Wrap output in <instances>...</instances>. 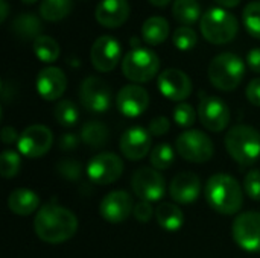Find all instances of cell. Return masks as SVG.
Segmentation results:
<instances>
[{
	"instance_id": "6da1fadb",
	"label": "cell",
	"mask_w": 260,
	"mask_h": 258,
	"mask_svg": "<svg viewBox=\"0 0 260 258\" xmlns=\"http://www.w3.org/2000/svg\"><path fill=\"white\" fill-rule=\"evenodd\" d=\"M34 231L40 240L50 245H58L70 240L76 234L78 219L66 207L46 204L37 211L34 219Z\"/></svg>"
},
{
	"instance_id": "7a4b0ae2",
	"label": "cell",
	"mask_w": 260,
	"mask_h": 258,
	"mask_svg": "<svg viewBox=\"0 0 260 258\" xmlns=\"http://www.w3.org/2000/svg\"><path fill=\"white\" fill-rule=\"evenodd\" d=\"M206 201L216 213L230 216L236 214L244 204V192L241 184L227 173H215L206 184Z\"/></svg>"
},
{
	"instance_id": "3957f363",
	"label": "cell",
	"mask_w": 260,
	"mask_h": 258,
	"mask_svg": "<svg viewBox=\"0 0 260 258\" xmlns=\"http://www.w3.org/2000/svg\"><path fill=\"white\" fill-rule=\"evenodd\" d=\"M225 149L241 166H251L260 157V132L248 125H235L225 135Z\"/></svg>"
},
{
	"instance_id": "277c9868",
	"label": "cell",
	"mask_w": 260,
	"mask_h": 258,
	"mask_svg": "<svg viewBox=\"0 0 260 258\" xmlns=\"http://www.w3.org/2000/svg\"><path fill=\"white\" fill-rule=\"evenodd\" d=\"M207 75L215 88L221 91H232L242 82L245 76V64L236 53L224 52L210 61Z\"/></svg>"
},
{
	"instance_id": "5b68a950",
	"label": "cell",
	"mask_w": 260,
	"mask_h": 258,
	"mask_svg": "<svg viewBox=\"0 0 260 258\" xmlns=\"http://www.w3.org/2000/svg\"><path fill=\"white\" fill-rule=\"evenodd\" d=\"M200 29L209 43L222 46L235 40L239 30V21L224 8H210L203 14L200 20Z\"/></svg>"
},
{
	"instance_id": "8992f818",
	"label": "cell",
	"mask_w": 260,
	"mask_h": 258,
	"mask_svg": "<svg viewBox=\"0 0 260 258\" xmlns=\"http://www.w3.org/2000/svg\"><path fill=\"white\" fill-rule=\"evenodd\" d=\"M160 68V59L151 49L134 47L122 59V71L126 79L134 84L152 81Z\"/></svg>"
},
{
	"instance_id": "52a82bcc",
	"label": "cell",
	"mask_w": 260,
	"mask_h": 258,
	"mask_svg": "<svg viewBox=\"0 0 260 258\" xmlns=\"http://www.w3.org/2000/svg\"><path fill=\"white\" fill-rule=\"evenodd\" d=\"M177 152L189 163H206L215 154L213 141L203 131L190 129L183 134L175 141Z\"/></svg>"
},
{
	"instance_id": "ba28073f",
	"label": "cell",
	"mask_w": 260,
	"mask_h": 258,
	"mask_svg": "<svg viewBox=\"0 0 260 258\" xmlns=\"http://www.w3.org/2000/svg\"><path fill=\"white\" fill-rule=\"evenodd\" d=\"M232 236L236 245L247 252H260V213H241L232 225Z\"/></svg>"
},
{
	"instance_id": "9c48e42d",
	"label": "cell",
	"mask_w": 260,
	"mask_h": 258,
	"mask_svg": "<svg viewBox=\"0 0 260 258\" xmlns=\"http://www.w3.org/2000/svg\"><path fill=\"white\" fill-rule=\"evenodd\" d=\"M134 195L145 202L160 201L166 193V181L163 175L152 167H140L131 178Z\"/></svg>"
},
{
	"instance_id": "30bf717a",
	"label": "cell",
	"mask_w": 260,
	"mask_h": 258,
	"mask_svg": "<svg viewBox=\"0 0 260 258\" xmlns=\"http://www.w3.org/2000/svg\"><path fill=\"white\" fill-rule=\"evenodd\" d=\"M81 105L90 113H105L111 106V88L98 76H88L79 87Z\"/></svg>"
},
{
	"instance_id": "8fae6325",
	"label": "cell",
	"mask_w": 260,
	"mask_h": 258,
	"mask_svg": "<svg viewBox=\"0 0 260 258\" xmlns=\"http://www.w3.org/2000/svg\"><path fill=\"white\" fill-rule=\"evenodd\" d=\"M122 158L113 152H101L94 155L87 166V175L90 181L99 186H108L116 182L122 176Z\"/></svg>"
},
{
	"instance_id": "7c38bea8",
	"label": "cell",
	"mask_w": 260,
	"mask_h": 258,
	"mask_svg": "<svg viewBox=\"0 0 260 258\" xmlns=\"http://www.w3.org/2000/svg\"><path fill=\"white\" fill-rule=\"evenodd\" d=\"M53 143L52 131L44 125L26 128L18 138V152L26 158H40L46 155Z\"/></svg>"
},
{
	"instance_id": "4fadbf2b",
	"label": "cell",
	"mask_w": 260,
	"mask_h": 258,
	"mask_svg": "<svg viewBox=\"0 0 260 258\" xmlns=\"http://www.w3.org/2000/svg\"><path fill=\"white\" fill-rule=\"evenodd\" d=\"M90 58L93 67L101 73H108L117 67L122 59V46L120 43L110 35L99 36L90 50Z\"/></svg>"
},
{
	"instance_id": "5bb4252c",
	"label": "cell",
	"mask_w": 260,
	"mask_h": 258,
	"mask_svg": "<svg viewBox=\"0 0 260 258\" xmlns=\"http://www.w3.org/2000/svg\"><path fill=\"white\" fill-rule=\"evenodd\" d=\"M198 117L204 128L212 132H221L230 123V109L222 99L209 96L200 102Z\"/></svg>"
},
{
	"instance_id": "9a60e30c",
	"label": "cell",
	"mask_w": 260,
	"mask_h": 258,
	"mask_svg": "<svg viewBox=\"0 0 260 258\" xmlns=\"http://www.w3.org/2000/svg\"><path fill=\"white\" fill-rule=\"evenodd\" d=\"M160 93L174 102H184L192 93L190 78L178 68H166L158 75L157 81Z\"/></svg>"
},
{
	"instance_id": "2e32d148",
	"label": "cell",
	"mask_w": 260,
	"mask_h": 258,
	"mask_svg": "<svg viewBox=\"0 0 260 258\" xmlns=\"http://www.w3.org/2000/svg\"><path fill=\"white\" fill-rule=\"evenodd\" d=\"M133 211V198L125 190H114L108 193L99 205V213L108 224H122L131 216Z\"/></svg>"
},
{
	"instance_id": "e0dca14e",
	"label": "cell",
	"mask_w": 260,
	"mask_h": 258,
	"mask_svg": "<svg viewBox=\"0 0 260 258\" xmlns=\"http://www.w3.org/2000/svg\"><path fill=\"white\" fill-rule=\"evenodd\" d=\"M151 134L145 128L134 126L123 132L119 141V149L126 160L139 161L145 158L151 151Z\"/></svg>"
},
{
	"instance_id": "ac0fdd59",
	"label": "cell",
	"mask_w": 260,
	"mask_h": 258,
	"mask_svg": "<svg viewBox=\"0 0 260 258\" xmlns=\"http://www.w3.org/2000/svg\"><path fill=\"white\" fill-rule=\"evenodd\" d=\"M116 105L123 116L139 117L146 111L149 105V94L143 87L137 84H129L119 90Z\"/></svg>"
},
{
	"instance_id": "d6986e66",
	"label": "cell",
	"mask_w": 260,
	"mask_h": 258,
	"mask_svg": "<svg viewBox=\"0 0 260 258\" xmlns=\"http://www.w3.org/2000/svg\"><path fill=\"white\" fill-rule=\"evenodd\" d=\"M35 87L44 100H56L67 88V78L61 68L49 65L41 68L37 75Z\"/></svg>"
},
{
	"instance_id": "ffe728a7",
	"label": "cell",
	"mask_w": 260,
	"mask_h": 258,
	"mask_svg": "<svg viewBox=\"0 0 260 258\" xmlns=\"http://www.w3.org/2000/svg\"><path fill=\"white\" fill-rule=\"evenodd\" d=\"M129 12L128 0H101L94 11V18L101 26L116 29L128 20Z\"/></svg>"
},
{
	"instance_id": "44dd1931",
	"label": "cell",
	"mask_w": 260,
	"mask_h": 258,
	"mask_svg": "<svg viewBox=\"0 0 260 258\" xmlns=\"http://www.w3.org/2000/svg\"><path fill=\"white\" fill-rule=\"evenodd\" d=\"M169 193L171 198L178 204H192L201 193V181L192 172H180L174 176Z\"/></svg>"
},
{
	"instance_id": "7402d4cb",
	"label": "cell",
	"mask_w": 260,
	"mask_h": 258,
	"mask_svg": "<svg viewBox=\"0 0 260 258\" xmlns=\"http://www.w3.org/2000/svg\"><path fill=\"white\" fill-rule=\"evenodd\" d=\"M40 205V198L35 192L29 189H15L8 198V207L14 214L29 216L37 211Z\"/></svg>"
},
{
	"instance_id": "603a6c76",
	"label": "cell",
	"mask_w": 260,
	"mask_h": 258,
	"mask_svg": "<svg viewBox=\"0 0 260 258\" xmlns=\"http://www.w3.org/2000/svg\"><path fill=\"white\" fill-rule=\"evenodd\" d=\"M11 30L15 36H18L21 40H34L35 41L43 32V24L37 15L24 12L14 18V21L11 23Z\"/></svg>"
},
{
	"instance_id": "cb8c5ba5",
	"label": "cell",
	"mask_w": 260,
	"mask_h": 258,
	"mask_svg": "<svg viewBox=\"0 0 260 258\" xmlns=\"http://www.w3.org/2000/svg\"><path fill=\"white\" fill-rule=\"evenodd\" d=\"M169 36V23L165 17H149L142 24V38L149 46H158Z\"/></svg>"
},
{
	"instance_id": "d4e9b609",
	"label": "cell",
	"mask_w": 260,
	"mask_h": 258,
	"mask_svg": "<svg viewBox=\"0 0 260 258\" xmlns=\"http://www.w3.org/2000/svg\"><path fill=\"white\" fill-rule=\"evenodd\" d=\"M155 219H157V224L165 231L174 233V231H178L183 227V224H184V213L175 204L161 202V204H158V207L155 210Z\"/></svg>"
},
{
	"instance_id": "484cf974",
	"label": "cell",
	"mask_w": 260,
	"mask_h": 258,
	"mask_svg": "<svg viewBox=\"0 0 260 258\" xmlns=\"http://www.w3.org/2000/svg\"><path fill=\"white\" fill-rule=\"evenodd\" d=\"M174 18L183 26H192L201 20V5L198 0H175L172 5Z\"/></svg>"
},
{
	"instance_id": "4316f807",
	"label": "cell",
	"mask_w": 260,
	"mask_h": 258,
	"mask_svg": "<svg viewBox=\"0 0 260 258\" xmlns=\"http://www.w3.org/2000/svg\"><path fill=\"white\" fill-rule=\"evenodd\" d=\"M81 140L93 149L104 148L110 140V131L102 122H87L81 128Z\"/></svg>"
},
{
	"instance_id": "83f0119b",
	"label": "cell",
	"mask_w": 260,
	"mask_h": 258,
	"mask_svg": "<svg viewBox=\"0 0 260 258\" xmlns=\"http://www.w3.org/2000/svg\"><path fill=\"white\" fill-rule=\"evenodd\" d=\"M73 8V0H43L40 14L46 21L56 23L66 18Z\"/></svg>"
},
{
	"instance_id": "f1b7e54d",
	"label": "cell",
	"mask_w": 260,
	"mask_h": 258,
	"mask_svg": "<svg viewBox=\"0 0 260 258\" xmlns=\"http://www.w3.org/2000/svg\"><path fill=\"white\" fill-rule=\"evenodd\" d=\"M34 53L41 62L50 64V62H55L59 58L61 47H59V44L56 43L55 38H52L49 35H40L34 41Z\"/></svg>"
},
{
	"instance_id": "f546056e",
	"label": "cell",
	"mask_w": 260,
	"mask_h": 258,
	"mask_svg": "<svg viewBox=\"0 0 260 258\" xmlns=\"http://www.w3.org/2000/svg\"><path fill=\"white\" fill-rule=\"evenodd\" d=\"M53 114H55V120L64 128H70V126L76 125V122L79 119V111H78L76 105L69 99L59 100L55 105Z\"/></svg>"
},
{
	"instance_id": "4dcf8cb0",
	"label": "cell",
	"mask_w": 260,
	"mask_h": 258,
	"mask_svg": "<svg viewBox=\"0 0 260 258\" xmlns=\"http://www.w3.org/2000/svg\"><path fill=\"white\" fill-rule=\"evenodd\" d=\"M149 161L152 164L154 169L157 170H166L172 166L174 163V158H175V152L172 149L171 144L168 143H161V144H157L152 151H151V155H149Z\"/></svg>"
},
{
	"instance_id": "1f68e13d",
	"label": "cell",
	"mask_w": 260,
	"mask_h": 258,
	"mask_svg": "<svg viewBox=\"0 0 260 258\" xmlns=\"http://www.w3.org/2000/svg\"><path fill=\"white\" fill-rule=\"evenodd\" d=\"M242 20L247 32L260 40V2H251L244 8Z\"/></svg>"
},
{
	"instance_id": "d6a6232c",
	"label": "cell",
	"mask_w": 260,
	"mask_h": 258,
	"mask_svg": "<svg viewBox=\"0 0 260 258\" xmlns=\"http://www.w3.org/2000/svg\"><path fill=\"white\" fill-rule=\"evenodd\" d=\"M172 41H174V46L178 49V50H183V52H187V50H192L197 43H198V35L197 32L189 27V26H180L178 29H175L174 35H172Z\"/></svg>"
},
{
	"instance_id": "836d02e7",
	"label": "cell",
	"mask_w": 260,
	"mask_h": 258,
	"mask_svg": "<svg viewBox=\"0 0 260 258\" xmlns=\"http://www.w3.org/2000/svg\"><path fill=\"white\" fill-rule=\"evenodd\" d=\"M21 167V158L14 151H3L0 155V175L3 178H14Z\"/></svg>"
},
{
	"instance_id": "e575fe53",
	"label": "cell",
	"mask_w": 260,
	"mask_h": 258,
	"mask_svg": "<svg viewBox=\"0 0 260 258\" xmlns=\"http://www.w3.org/2000/svg\"><path fill=\"white\" fill-rule=\"evenodd\" d=\"M195 119H197V113H195L192 105H189L186 102H180L175 106V109H174V122L180 128H190L195 123Z\"/></svg>"
},
{
	"instance_id": "d590c367",
	"label": "cell",
	"mask_w": 260,
	"mask_h": 258,
	"mask_svg": "<svg viewBox=\"0 0 260 258\" xmlns=\"http://www.w3.org/2000/svg\"><path fill=\"white\" fill-rule=\"evenodd\" d=\"M244 190L250 199L260 201V170H251L245 175Z\"/></svg>"
},
{
	"instance_id": "8d00e7d4",
	"label": "cell",
	"mask_w": 260,
	"mask_h": 258,
	"mask_svg": "<svg viewBox=\"0 0 260 258\" xmlns=\"http://www.w3.org/2000/svg\"><path fill=\"white\" fill-rule=\"evenodd\" d=\"M58 172H59V175H62L64 178H67V179H78L79 176H81V172H82V169H81V164L78 163V161H75V160H64V161H61L59 164H58Z\"/></svg>"
},
{
	"instance_id": "74e56055",
	"label": "cell",
	"mask_w": 260,
	"mask_h": 258,
	"mask_svg": "<svg viewBox=\"0 0 260 258\" xmlns=\"http://www.w3.org/2000/svg\"><path fill=\"white\" fill-rule=\"evenodd\" d=\"M169 128H171L169 119L165 117V116H158V117H155V119L151 120V123H149V126H148V131H149V134L154 135V137H161V135L168 134Z\"/></svg>"
},
{
	"instance_id": "f35d334b",
	"label": "cell",
	"mask_w": 260,
	"mask_h": 258,
	"mask_svg": "<svg viewBox=\"0 0 260 258\" xmlns=\"http://www.w3.org/2000/svg\"><path fill=\"white\" fill-rule=\"evenodd\" d=\"M134 217L140 222V224H148L151 219H152V214H154V208L151 205V202H145V201H140L139 204L134 205V211H133Z\"/></svg>"
},
{
	"instance_id": "ab89813d",
	"label": "cell",
	"mask_w": 260,
	"mask_h": 258,
	"mask_svg": "<svg viewBox=\"0 0 260 258\" xmlns=\"http://www.w3.org/2000/svg\"><path fill=\"white\" fill-rule=\"evenodd\" d=\"M245 94H247V99H248V102H250L251 105L260 106V78L253 79V81L247 85Z\"/></svg>"
},
{
	"instance_id": "60d3db41",
	"label": "cell",
	"mask_w": 260,
	"mask_h": 258,
	"mask_svg": "<svg viewBox=\"0 0 260 258\" xmlns=\"http://www.w3.org/2000/svg\"><path fill=\"white\" fill-rule=\"evenodd\" d=\"M78 144H79V138L75 134L67 132L59 138V149L62 151H73L78 148Z\"/></svg>"
},
{
	"instance_id": "b9f144b4",
	"label": "cell",
	"mask_w": 260,
	"mask_h": 258,
	"mask_svg": "<svg viewBox=\"0 0 260 258\" xmlns=\"http://www.w3.org/2000/svg\"><path fill=\"white\" fill-rule=\"evenodd\" d=\"M247 64L248 67L256 71V73H260V47H256V49H251L247 55Z\"/></svg>"
},
{
	"instance_id": "7bdbcfd3",
	"label": "cell",
	"mask_w": 260,
	"mask_h": 258,
	"mask_svg": "<svg viewBox=\"0 0 260 258\" xmlns=\"http://www.w3.org/2000/svg\"><path fill=\"white\" fill-rule=\"evenodd\" d=\"M0 138H2V141H3L5 144H11V143H14L15 140H18L20 135L17 134V131H15L12 126H5V128L2 129Z\"/></svg>"
},
{
	"instance_id": "ee69618b",
	"label": "cell",
	"mask_w": 260,
	"mask_h": 258,
	"mask_svg": "<svg viewBox=\"0 0 260 258\" xmlns=\"http://www.w3.org/2000/svg\"><path fill=\"white\" fill-rule=\"evenodd\" d=\"M9 14V5L6 0H0V23H5Z\"/></svg>"
},
{
	"instance_id": "f6af8a7d",
	"label": "cell",
	"mask_w": 260,
	"mask_h": 258,
	"mask_svg": "<svg viewBox=\"0 0 260 258\" xmlns=\"http://www.w3.org/2000/svg\"><path fill=\"white\" fill-rule=\"evenodd\" d=\"M216 3H219L224 8H235L241 3V0H215Z\"/></svg>"
},
{
	"instance_id": "bcb514c9",
	"label": "cell",
	"mask_w": 260,
	"mask_h": 258,
	"mask_svg": "<svg viewBox=\"0 0 260 258\" xmlns=\"http://www.w3.org/2000/svg\"><path fill=\"white\" fill-rule=\"evenodd\" d=\"M151 5H154V6H157V8H165V6H168L172 0H148Z\"/></svg>"
},
{
	"instance_id": "7dc6e473",
	"label": "cell",
	"mask_w": 260,
	"mask_h": 258,
	"mask_svg": "<svg viewBox=\"0 0 260 258\" xmlns=\"http://www.w3.org/2000/svg\"><path fill=\"white\" fill-rule=\"evenodd\" d=\"M23 3H26V5H32V3H35L37 0H21Z\"/></svg>"
}]
</instances>
